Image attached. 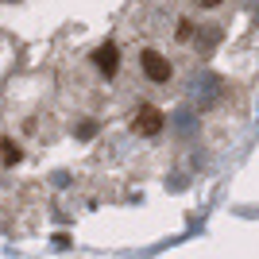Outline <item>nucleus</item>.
<instances>
[{
	"label": "nucleus",
	"instance_id": "obj_1",
	"mask_svg": "<svg viewBox=\"0 0 259 259\" xmlns=\"http://www.w3.org/2000/svg\"><path fill=\"white\" fill-rule=\"evenodd\" d=\"M140 70H143V77H147L151 85H166L174 77V62L162 51H143L140 54Z\"/></svg>",
	"mask_w": 259,
	"mask_h": 259
},
{
	"label": "nucleus",
	"instance_id": "obj_2",
	"mask_svg": "<svg viewBox=\"0 0 259 259\" xmlns=\"http://www.w3.org/2000/svg\"><path fill=\"white\" fill-rule=\"evenodd\" d=\"M132 132L136 136H143V140H151V136H159L162 132V112L155 105H143L136 116H132Z\"/></svg>",
	"mask_w": 259,
	"mask_h": 259
},
{
	"label": "nucleus",
	"instance_id": "obj_3",
	"mask_svg": "<svg viewBox=\"0 0 259 259\" xmlns=\"http://www.w3.org/2000/svg\"><path fill=\"white\" fill-rule=\"evenodd\" d=\"M93 66H97L105 77H112L120 70V51H116V43H105V47H97V54H93Z\"/></svg>",
	"mask_w": 259,
	"mask_h": 259
},
{
	"label": "nucleus",
	"instance_id": "obj_4",
	"mask_svg": "<svg viewBox=\"0 0 259 259\" xmlns=\"http://www.w3.org/2000/svg\"><path fill=\"white\" fill-rule=\"evenodd\" d=\"M0 162H4V166H20V162H23L20 143H16V140H8V136L0 140Z\"/></svg>",
	"mask_w": 259,
	"mask_h": 259
},
{
	"label": "nucleus",
	"instance_id": "obj_5",
	"mask_svg": "<svg viewBox=\"0 0 259 259\" xmlns=\"http://www.w3.org/2000/svg\"><path fill=\"white\" fill-rule=\"evenodd\" d=\"M93 136H97V124H93V120L77 124V140H93Z\"/></svg>",
	"mask_w": 259,
	"mask_h": 259
},
{
	"label": "nucleus",
	"instance_id": "obj_6",
	"mask_svg": "<svg viewBox=\"0 0 259 259\" xmlns=\"http://www.w3.org/2000/svg\"><path fill=\"white\" fill-rule=\"evenodd\" d=\"M197 8H217V4H225V0H194Z\"/></svg>",
	"mask_w": 259,
	"mask_h": 259
}]
</instances>
